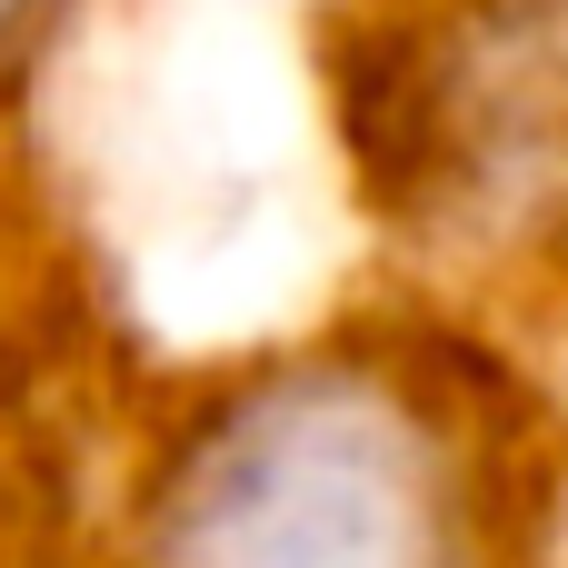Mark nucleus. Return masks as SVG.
Instances as JSON below:
<instances>
[{
  "instance_id": "f257e3e1",
  "label": "nucleus",
  "mask_w": 568,
  "mask_h": 568,
  "mask_svg": "<svg viewBox=\"0 0 568 568\" xmlns=\"http://www.w3.org/2000/svg\"><path fill=\"white\" fill-rule=\"evenodd\" d=\"M160 568H469L439 429L349 369L240 389L160 489Z\"/></svg>"
},
{
  "instance_id": "f03ea898",
  "label": "nucleus",
  "mask_w": 568,
  "mask_h": 568,
  "mask_svg": "<svg viewBox=\"0 0 568 568\" xmlns=\"http://www.w3.org/2000/svg\"><path fill=\"white\" fill-rule=\"evenodd\" d=\"M20 10H30V0H0V40H10V20H20Z\"/></svg>"
}]
</instances>
